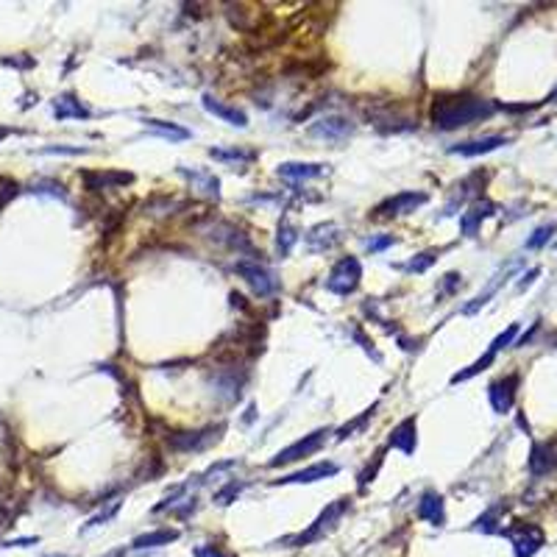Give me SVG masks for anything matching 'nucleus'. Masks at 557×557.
<instances>
[{
	"label": "nucleus",
	"mask_w": 557,
	"mask_h": 557,
	"mask_svg": "<svg viewBox=\"0 0 557 557\" xmlns=\"http://www.w3.org/2000/svg\"><path fill=\"white\" fill-rule=\"evenodd\" d=\"M499 109V103L477 98L468 92H454V95H438L432 100V123L443 131L460 129V126H474L479 120H487L493 112Z\"/></svg>",
	"instance_id": "nucleus-1"
},
{
	"label": "nucleus",
	"mask_w": 557,
	"mask_h": 557,
	"mask_svg": "<svg viewBox=\"0 0 557 557\" xmlns=\"http://www.w3.org/2000/svg\"><path fill=\"white\" fill-rule=\"evenodd\" d=\"M348 507H351L348 499H334L332 504H326V507L320 510V516L310 524V530H304V532L287 538L284 544H290V546H310V544H315V541H320L326 532H332V530L337 527V521L348 513Z\"/></svg>",
	"instance_id": "nucleus-2"
},
{
	"label": "nucleus",
	"mask_w": 557,
	"mask_h": 557,
	"mask_svg": "<svg viewBox=\"0 0 557 557\" xmlns=\"http://www.w3.org/2000/svg\"><path fill=\"white\" fill-rule=\"evenodd\" d=\"M362 282V265L357 256H343L326 276V290L334 296H351Z\"/></svg>",
	"instance_id": "nucleus-3"
},
{
	"label": "nucleus",
	"mask_w": 557,
	"mask_h": 557,
	"mask_svg": "<svg viewBox=\"0 0 557 557\" xmlns=\"http://www.w3.org/2000/svg\"><path fill=\"white\" fill-rule=\"evenodd\" d=\"M326 435H332L329 429H315L310 435H304L301 440L290 443L287 449H282L276 457L268 460V468H282V466H290V463H299L304 457H313L315 452H320V446L326 443Z\"/></svg>",
	"instance_id": "nucleus-4"
},
{
	"label": "nucleus",
	"mask_w": 557,
	"mask_h": 557,
	"mask_svg": "<svg viewBox=\"0 0 557 557\" xmlns=\"http://www.w3.org/2000/svg\"><path fill=\"white\" fill-rule=\"evenodd\" d=\"M223 429H226V426L218 424V426H207V429H198V432H176V435H167V446H170V452H176V454L204 452V449H209L212 443L221 440Z\"/></svg>",
	"instance_id": "nucleus-5"
},
{
	"label": "nucleus",
	"mask_w": 557,
	"mask_h": 557,
	"mask_svg": "<svg viewBox=\"0 0 557 557\" xmlns=\"http://www.w3.org/2000/svg\"><path fill=\"white\" fill-rule=\"evenodd\" d=\"M235 273H237L240 279H245V284H248L259 299H268V296H273V293L279 290V279H276L268 268H262L259 262L240 259V262H235Z\"/></svg>",
	"instance_id": "nucleus-6"
},
{
	"label": "nucleus",
	"mask_w": 557,
	"mask_h": 557,
	"mask_svg": "<svg viewBox=\"0 0 557 557\" xmlns=\"http://www.w3.org/2000/svg\"><path fill=\"white\" fill-rule=\"evenodd\" d=\"M426 201H429L426 192L404 190V192H396V195L385 198V201L374 209V218H398V215H409V212H415L418 207H424Z\"/></svg>",
	"instance_id": "nucleus-7"
},
{
	"label": "nucleus",
	"mask_w": 557,
	"mask_h": 557,
	"mask_svg": "<svg viewBox=\"0 0 557 557\" xmlns=\"http://www.w3.org/2000/svg\"><path fill=\"white\" fill-rule=\"evenodd\" d=\"M504 535L510 538V544H513V549H516V557H532L541 546H544V532H541L535 524L518 521L516 527L504 530Z\"/></svg>",
	"instance_id": "nucleus-8"
},
{
	"label": "nucleus",
	"mask_w": 557,
	"mask_h": 557,
	"mask_svg": "<svg viewBox=\"0 0 557 557\" xmlns=\"http://www.w3.org/2000/svg\"><path fill=\"white\" fill-rule=\"evenodd\" d=\"M310 134L318 137V140H326V143H343L354 134V123L340 117V114H329V117H320L318 123L310 126Z\"/></svg>",
	"instance_id": "nucleus-9"
},
{
	"label": "nucleus",
	"mask_w": 557,
	"mask_h": 557,
	"mask_svg": "<svg viewBox=\"0 0 557 557\" xmlns=\"http://www.w3.org/2000/svg\"><path fill=\"white\" fill-rule=\"evenodd\" d=\"M81 181L86 184L89 192H100V190H114V187H126L134 181L131 173L126 170H84Z\"/></svg>",
	"instance_id": "nucleus-10"
},
{
	"label": "nucleus",
	"mask_w": 557,
	"mask_h": 557,
	"mask_svg": "<svg viewBox=\"0 0 557 557\" xmlns=\"http://www.w3.org/2000/svg\"><path fill=\"white\" fill-rule=\"evenodd\" d=\"M516 388H518V376H516V374H510V376H502V379L490 382V388H487V398H490L493 412H499V415L510 412V407H513V401H516Z\"/></svg>",
	"instance_id": "nucleus-11"
},
{
	"label": "nucleus",
	"mask_w": 557,
	"mask_h": 557,
	"mask_svg": "<svg viewBox=\"0 0 557 557\" xmlns=\"http://www.w3.org/2000/svg\"><path fill=\"white\" fill-rule=\"evenodd\" d=\"M415 516L432 527H443L446 524V504H443V496L438 490H426L415 507Z\"/></svg>",
	"instance_id": "nucleus-12"
},
{
	"label": "nucleus",
	"mask_w": 557,
	"mask_h": 557,
	"mask_svg": "<svg viewBox=\"0 0 557 557\" xmlns=\"http://www.w3.org/2000/svg\"><path fill=\"white\" fill-rule=\"evenodd\" d=\"M307 248H310V254H323V251H329V248H334L337 242H340V226L337 223H318V226H313L310 232H307Z\"/></svg>",
	"instance_id": "nucleus-13"
},
{
	"label": "nucleus",
	"mask_w": 557,
	"mask_h": 557,
	"mask_svg": "<svg viewBox=\"0 0 557 557\" xmlns=\"http://www.w3.org/2000/svg\"><path fill=\"white\" fill-rule=\"evenodd\" d=\"M388 446H391V449H398L401 454H412V452H415V446H418V424H415V415L404 418L396 429L391 432Z\"/></svg>",
	"instance_id": "nucleus-14"
},
{
	"label": "nucleus",
	"mask_w": 557,
	"mask_h": 557,
	"mask_svg": "<svg viewBox=\"0 0 557 557\" xmlns=\"http://www.w3.org/2000/svg\"><path fill=\"white\" fill-rule=\"evenodd\" d=\"M334 474H337V466L326 460V463L307 466V468H301V471H296V474H287V477H282V479H273L270 485H310V482H318V479L334 477Z\"/></svg>",
	"instance_id": "nucleus-15"
},
{
	"label": "nucleus",
	"mask_w": 557,
	"mask_h": 557,
	"mask_svg": "<svg viewBox=\"0 0 557 557\" xmlns=\"http://www.w3.org/2000/svg\"><path fill=\"white\" fill-rule=\"evenodd\" d=\"M204 109L209 112V114H215V117H221L223 123H229V126H237V129H245L248 126V114L237 109V106H229V103H223V100H218L215 95H204Z\"/></svg>",
	"instance_id": "nucleus-16"
},
{
	"label": "nucleus",
	"mask_w": 557,
	"mask_h": 557,
	"mask_svg": "<svg viewBox=\"0 0 557 557\" xmlns=\"http://www.w3.org/2000/svg\"><path fill=\"white\" fill-rule=\"evenodd\" d=\"M557 468V449L555 443H535L530 454V471L535 477H546Z\"/></svg>",
	"instance_id": "nucleus-17"
},
{
	"label": "nucleus",
	"mask_w": 557,
	"mask_h": 557,
	"mask_svg": "<svg viewBox=\"0 0 557 557\" xmlns=\"http://www.w3.org/2000/svg\"><path fill=\"white\" fill-rule=\"evenodd\" d=\"M507 143H510L507 137H482V140H468V143L452 145L449 154H454V157H482V154H490V151H496Z\"/></svg>",
	"instance_id": "nucleus-18"
},
{
	"label": "nucleus",
	"mask_w": 557,
	"mask_h": 557,
	"mask_svg": "<svg viewBox=\"0 0 557 557\" xmlns=\"http://www.w3.org/2000/svg\"><path fill=\"white\" fill-rule=\"evenodd\" d=\"M276 173L282 178H290V181H304V178H318L326 173V164L320 162H284L276 167Z\"/></svg>",
	"instance_id": "nucleus-19"
},
{
	"label": "nucleus",
	"mask_w": 557,
	"mask_h": 557,
	"mask_svg": "<svg viewBox=\"0 0 557 557\" xmlns=\"http://www.w3.org/2000/svg\"><path fill=\"white\" fill-rule=\"evenodd\" d=\"M92 112L81 103L79 98L73 95V92H65V95H59L56 100H53V117L56 120H86Z\"/></svg>",
	"instance_id": "nucleus-20"
},
{
	"label": "nucleus",
	"mask_w": 557,
	"mask_h": 557,
	"mask_svg": "<svg viewBox=\"0 0 557 557\" xmlns=\"http://www.w3.org/2000/svg\"><path fill=\"white\" fill-rule=\"evenodd\" d=\"M493 212H496V204H490V201H479V204H474V207L463 215V221H460L463 235H466V237H477L479 223H482L485 218H490Z\"/></svg>",
	"instance_id": "nucleus-21"
},
{
	"label": "nucleus",
	"mask_w": 557,
	"mask_h": 557,
	"mask_svg": "<svg viewBox=\"0 0 557 557\" xmlns=\"http://www.w3.org/2000/svg\"><path fill=\"white\" fill-rule=\"evenodd\" d=\"M184 178H190V184H192V190H201L204 195H209V198H221V181L212 176V173H207V170H187V167H181L178 170Z\"/></svg>",
	"instance_id": "nucleus-22"
},
{
	"label": "nucleus",
	"mask_w": 557,
	"mask_h": 557,
	"mask_svg": "<svg viewBox=\"0 0 557 557\" xmlns=\"http://www.w3.org/2000/svg\"><path fill=\"white\" fill-rule=\"evenodd\" d=\"M178 538V530H154L145 535H137L131 541V549H157V546H167Z\"/></svg>",
	"instance_id": "nucleus-23"
},
{
	"label": "nucleus",
	"mask_w": 557,
	"mask_h": 557,
	"mask_svg": "<svg viewBox=\"0 0 557 557\" xmlns=\"http://www.w3.org/2000/svg\"><path fill=\"white\" fill-rule=\"evenodd\" d=\"M145 129L151 134H159L164 140H173V143H181V140H190V131L176 126V123H167V120H157V117H148L145 120Z\"/></svg>",
	"instance_id": "nucleus-24"
},
{
	"label": "nucleus",
	"mask_w": 557,
	"mask_h": 557,
	"mask_svg": "<svg viewBox=\"0 0 557 557\" xmlns=\"http://www.w3.org/2000/svg\"><path fill=\"white\" fill-rule=\"evenodd\" d=\"M209 157L218 162H229V164H248V162L256 159L259 154L251 151V148H212Z\"/></svg>",
	"instance_id": "nucleus-25"
},
{
	"label": "nucleus",
	"mask_w": 557,
	"mask_h": 557,
	"mask_svg": "<svg viewBox=\"0 0 557 557\" xmlns=\"http://www.w3.org/2000/svg\"><path fill=\"white\" fill-rule=\"evenodd\" d=\"M376 407H379V404H371V407H368V409H362V412L357 415V418H351L348 424H343V426H340V429L334 432V435H337V440H346V438H351L354 432H360V429H362V426H365V424H368V421L374 418Z\"/></svg>",
	"instance_id": "nucleus-26"
},
{
	"label": "nucleus",
	"mask_w": 557,
	"mask_h": 557,
	"mask_svg": "<svg viewBox=\"0 0 557 557\" xmlns=\"http://www.w3.org/2000/svg\"><path fill=\"white\" fill-rule=\"evenodd\" d=\"M184 204L173 201L170 195H154L145 201V215H154V218H162V215H173V209H178Z\"/></svg>",
	"instance_id": "nucleus-27"
},
{
	"label": "nucleus",
	"mask_w": 557,
	"mask_h": 557,
	"mask_svg": "<svg viewBox=\"0 0 557 557\" xmlns=\"http://www.w3.org/2000/svg\"><path fill=\"white\" fill-rule=\"evenodd\" d=\"M296 242H299L296 229L287 221H282L279 223V232H276V251H279V256H290V251H293Z\"/></svg>",
	"instance_id": "nucleus-28"
},
{
	"label": "nucleus",
	"mask_w": 557,
	"mask_h": 557,
	"mask_svg": "<svg viewBox=\"0 0 557 557\" xmlns=\"http://www.w3.org/2000/svg\"><path fill=\"white\" fill-rule=\"evenodd\" d=\"M493 360H496V354H493V351H485V354L479 357L477 362H474V365H468L466 371H460V374H454V376H452V385H460V382H466V379L477 376L479 371H485V368H487V365H490Z\"/></svg>",
	"instance_id": "nucleus-29"
},
{
	"label": "nucleus",
	"mask_w": 557,
	"mask_h": 557,
	"mask_svg": "<svg viewBox=\"0 0 557 557\" xmlns=\"http://www.w3.org/2000/svg\"><path fill=\"white\" fill-rule=\"evenodd\" d=\"M242 487H245V482H237V479H232V482H226L221 490H215V496H212V502L215 504H221V507H226V504H232L235 499H237L240 493H242Z\"/></svg>",
	"instance_id": "nucleus-30"
},
{
	"label": "nucleus",
	"mask_w": 557,
	"mask_h": 557,
	"mask_svg": "<svg viewBox=\"0 0 557 557\" xmlns=\"http://www.w3.org/2000/svg\"><path fill=\"white\" fill-rule=\"evenodd\" d=\"M555 229H557L555 223H549V226H541V229H535V232H532V237L527 240V248H530V251H538V248H544V245H546V242L552 240Z\"/></svg>",
	"instance_id": "nucleus-31"
},
{
	"label": "nucleus",
	"mask_w": 557,
	"mask_h": 557,
	"mask_svg": "<svg viewBox=\"0 0 557 557\" xmlns=\"http://www.w3.org/2000/svg\"><path fill=\"white\" fill-rule=\"evenodd\" d=\"M435 259H438V254H435V251H424V254H418V256H412V259H409L407 270H412V273H424V270H429V268L435 265Z\"/></svg>",
	"instance_id": "nucleus-32"
},
{
	"label": "nucleus",
	"mask_w": 557,
	"mask_h": 557,
	"mask_svg": "<svg viewBox=\"0 0 557 557\" xmlns=\"http://www.w3.org/2000/svg\"><path fill=\"white\" fill-rule=\"evenodd\" d=\"M516 334H518V323H510V326H507V329H504V332H502V334H499V337H496V340L490 343V348H487V351L499 354V351H502L504 346H510V343L516 340Z\"/></svg>",
	"instance_id": "nucleus-33"
},
{
	"label": "nucleus",
	"mask_w": 557,
	"mask_h": 557,
	"mask_svg": "<svg viewBox=\"0 0 557 557\" xmlns=\"http://www.w3.org/2000/svg\"><path fill=\"white\" fill-rule=\"evenodd\" d=\"M382 460H385V449H382V452H376V457H374V466H368V468H365V471L357 477V479H360V482H357V485H360V490H365V487H368V482H374L376 471H379V466H382Z\"/></svg>",
	"instance_id": "nucleus-34"
},
{
	"label": "nucleus",
	"mask_w": 557,
	"mask_h": 557,
	"mask_svg": "<svg viewBox=\"0 0 557 557\" xmlns=\"http://www.w3.org/2000/svg\"><path fill=\"white\" fill-rule=\"evenodd\" d=\"M31 192H48V195H53V198H65V195H67L65 187H62L59 181H34V184H31Z\"/></svg>",
	"instance_id": "nucleus-35"
},
{
	"label": "nucleus",
	"mask_w": 557,
	"mask_h": 557,
	"mask_svg": "<svg viewBox=\"0 0 557 557\" xmlns=\"http://www.w3.org/2000/svg\"><path fill=\"white\" fill-rule=\"evenodd\" d=\"M499 513H502V504L493 507V510H487L485 516H479L477 530H482V532H496V518H499Z\"/></svg>",
	"instance_id": "nucleus-36"
},
{
	"label": "nucleus",
	"mask_w": 557,
	"mask_h": 557,
	"mask_svg": "<svg viewBox=\"0 0 557 557\" xmlns=\"http://www.w3.org/2000/svg\"><path fill=\"white\" fill-rule=\"evenodd\" d=\"M117 510H120V502H112V504H109V510H103V513L92 516V518L86 521V527H84V530H89V527H98V524H106V521H109V518H112Z\"/></svg>",
	"instance_id": "nucleus-37"
},
{
	"label": "nucleus",
	"mask_w": 557,
	"mask_h": 557,
	"mask_svg": "<svg viewBox=\"0 0 557 557\" xmlns=\"http://www.w3.org/2000/svg\"><path fill=\"white\" fill-rule=\"evenodd\" d=\"M354 340H357V343H360V346H362V348H365V351H368V354H371L374 360H376V362L382 360V357H379V351L374 348V343H371V340H368V337L362 334V329H354Z\"/></svg>",
	"instance_id": "nucleus-38"
},
{
	"label": "nucleus",
	"mask_w": 557,
	"mask_h": 557,
	"mask_svg": "<svg viewBox=\"0 0 557 557\" xmlns=\"http://www.w3.org/2000/svg\"><path fill=\"white\" fill-rule=\"evenodd\" d=\"M460 287V273H446L443 276V290L438 293V296H449V293H454Z\"/></svg>",
	"instance_id": "nucleus-39"
},
{
	"label": "nucleus",
	"mask_w": 557,
	"mask_h": 557,
	"mask_svg": "<svg viewBox=\"0 0 557 557\" xmlns=\"http://www.w3.org/2000/svg\"><path fill=\"white\" fill-rule=\"evenodd\" d=\"M192 555H195V557H235V555H226L221 546H212V544H207V546H198Z\"/></svg>",
	"instance_id": "nucleus-40"
},
{
	"label": "nucleus",
	"mask_w": 557,
	"mask_h": 557,
	"mask_svg": "<svg viewBox=\"0 0 557 557\" xmlns=\"http://www.w3.org/2000/svg\"><path fill=\"white\" fill-rule=\"evenodd\" d=\"M3 65L17 67V70H28V67H34V59H28V56L22 53V59H3Z\"/></svg>",
	"instance_id": "nucleus-41"
},
{
	"label": "nucleus",
	"mask_w": 557,
	"mask_h": 557,
	"mask_svg": "<svg viewBox=\"0 0 557 557\" xmlns=\"http://www.w3.org/2000/svg\"><path fill=\"white\" fill-rule=\"evenodd\" d=\"M393 242H396V240L391 237V235H388V237L368 240V251H371V254H374V251H382V248H388V245H393Z\"/></svg>",
	"instance_id": "nucleus-42"
},
{
	"label": "nucleus",
	"mask_w": 557,
	"mask_h": 557,
	"mask_svg": "<svg viewBox=\"0 0 557 557\" xmlns=\"http://www.w3.org/2000/svg\"><path fill=\"white\" fill-rule=\"evenodd\" d=\"M538 273H541V270H538V268H535V270H530V273H527V276H524V279H521V284H518V287H521V290H527V287H530V284H532V282H535V279H538Z\"/></svg>",
	"instance_id": "nucleus-43"
},
{
	"label": "nucleus",
	"mask_w": 557,
	"mask_h": 557,
	"mask_svg": "<svg viewBox=\"0 0 557 557\" xmlns=\"http://www.w3.org/2000/svg\"><path fill=\"white\" fill-rule=\"evenodd\" d=\"M42 154H84V148H45Z\"/></svg>",
	"instance_id": "nucleus-44"
}]
</instances>
